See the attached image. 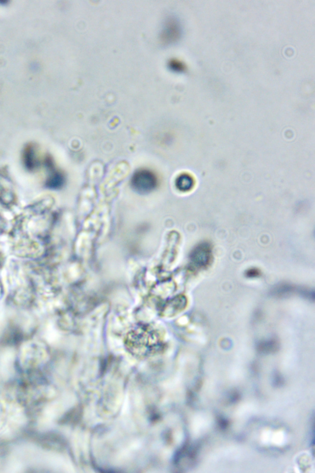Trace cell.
Returning <instances> with one entry per match:
<instances>
[{
  "label": "cell",
  "mask_w": 315,
  "mask_h": 473,
  "mask_svg": "<svg viewBox=\"0 0 315 473\" xmlns=\"http://www.w3.org/2000/svg\"><path fill=\"white\" fill-rule=\"evenodd\" d=\"M212 249L209 244L202 243L191 252L190 258L192 265L197 269L207 268L212 261Z\"/></svg>",
  "instance_id": "obj_2"
},
{
  "label": "cell",
  "mask_w": 315,
  "mask_h": 473,
  "mask_svg": "<svg viewBox=\"0 0 315 473\" xmlns=\"http://www.w3.org/2000/svg\"><path fill=\"white\" fill-rule=\"evenodd\" d=\"M260 272L256 269H250L246 272V276L248 278H257L260 276Z\"/></svg>",
  "instance_id": "obj_4"
},
{
  "label": "cell",
  "mask_w": 315,
  "mask_h": 473,
  "mask_svg": "<svg viewBox=\"0 0 315 473\" xmlns=\"http://www.w3.org/2000/svg\"><path fill=\"white\" fill-rule=\"evenodd\" d=\"M175 184L176 188L179 191L183 192V193H186V192L190 191L193 188L195 181H194L193 177L190 176V174L184 173L177 178Z\"/></svg>",
  "instance_id": "obj_3"
},
{
  "label": "cell",
  "mask_w": 315,
  "mask_h": 473,
  "mask_svg": "<svg viewBox=\"0 0 315 473\" xmlns=\"http://www.w3.org/2000/svg\"><path fill=\"white\" fill-rule=\"evenodd\" d=\"M131 185L139 193H150L157 188L158 179L155 173L149 169H139L133 175Z\"/></svg>",
  "instance_id": "obj_1"
}]
</instances>
